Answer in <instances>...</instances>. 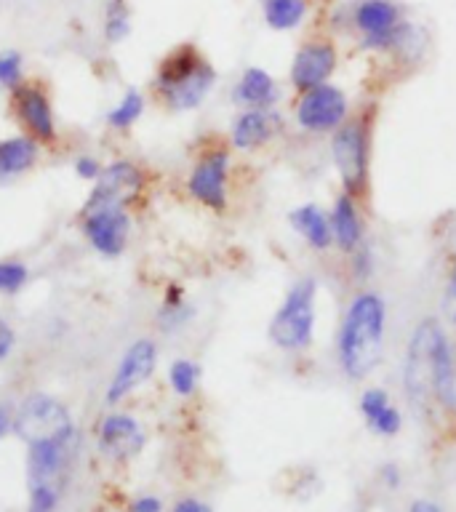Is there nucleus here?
<instances>
[{
	"label": "nucleus",
	"instance_id": "20",
	"mask_svg": "<svg viewBox=\"0 0 456 512\" xmlns=\"http://www.w3.org/2000/svg\"><path fill=\"white\" fill-rule=\"evenodd\" d=\"M288 222L299 235L304 238V243L312 248V251H328L334 246V235H331V222H328V214L315 203H302L296 206L291 214H288Z\"/></svg>",
	"mask_w": 456,
	"mask_h": 512
},
{
	"label": "nucleus",
	"instance_id": "32",
	"mask_svg": "<svg viewBox=\"0 0 456 512\" xmlns=\"http://www.w3.org/2000/svg\"><path fill=\"white\" fill-rule=\"evenodd\" d=\"M128 512H163V502L158 496H139L131 502V510Z\"/></svg>",
	"mask_w": 456,
	"mask_h": 512
},
{
	"label": "nucleus",
	"instance_id": "30",
	"mask_svg": "<svg viewBox=\"0 0 456 512\" xmlns=\"http://www.w3.org/2000/svg\"><path fill=\"white\" fill-rule=\"evenodd\" d=\"M72 168H75V176L83 179V182H96L99 174H102L104 163L99 158H94V155H78V160L72 163Z\"/></svg>",
	"mask_w": 456,
	"mask_h": 512
},
{
	"label": "nucleus",
	"instance_id": "24",
	"mask_svg": "<svg viewBox=\"0 0 456 512\" xmlns=\"http://www.w3.org/2000/svg\"><path fill=\"white\" fill-rule=\"evenodd\" d=\"M168 384L179 398H192L200 384V366L195 360L179 358L168 366Z\"/></svg>",
	"mask_w": 456,
	"mask_h": 512
},
{
	"label": "nucleus",
	"instance_id": "3",
	"mask_svg": "<svg viewBox=\"0 0 456 512\" xmlns=\"http://www.w3.org/2000/svg\"><path fill=\"white\" fill-rule=\"evenodd\" d=\"M448 342L451 339L435 318H424L408 336L403 387L414 408L427 411L435 406V374H438V360Z\"/></svg>",
	"mask_w": 456,
	"mask_h": 512
},
{
	"label": "nucleus",
	"instance_id": "8",
	"mask_svg": "<svg viewBox=\"0 0 456 512\" xmlns=\"http://www.w3.org/2000/svg\"><path fill=\"white\" fill-rule=\"evenodd\" d=\"M144 187H147V174H144V168L139 163H134V160H112L110 166L102 168V174L88 192L80 214L107 206L128 208L142 198Z\"/></svg>",
	"mask_w": 456,
	"mask_h": 512
},
{
	"label": "nucleus",
	"instance_id": "18",
	"mask_svg": "<svg viewBox=\"0 0 456 512\" xmlns=\"http://www.w3.org/2000/svg\"><path fill=\"white\" fill-rule=\"evenodd\" d=\"M328 222H331V235H334V246L342 251V254H355L360 246H363V219H360V208L355 203L352 195L342 192L336 198L331 214H328Z\"/></svg>",
	"mask_w": 456,
	"mask_h": 512
},
{
	"label": "nucleus",
	"instance_id": "31",
	"mask_svg": "<svg viewBox=\"0 0 456 512\" xmlns=\"http://www.w3.org/2000/svg\"><path fill=\"white\" fill-rule=\"evenodd\" d=\"M16 347V334L11 323L6 318H0V363H6L11 358V352Z\"/></svg>",
	"mask_w": 456,
	"mask_h": 512
},
{
	"label": "nucleus",
	"instance_id": "27",
	"mask_svg": "<svg viewBox=\"0 0 456 512\" xmlns=\"http://www.w3.org/2000/svg\"><path fill=\"white\" fill-rule=\"evenodd\" d=\"M24 80V59L19 51H3L0 54V86L14 91Z\"/></svg>",
	"mask_w": 456,
	"mask_h": 512
},
{
	"label": "nucleus",
	"instance_id": "25",
	"mask_svg": "<svg viewBox=\"0 0 456 512\" xmlns=\"http://www.w3.org/2000/svg\"><path fill=\"white\" fill-rule=\"evenodd\" d=\"M192 318V307L182 299V294L168 296L163 307L158 312V323L163 331H174V328H182L187 320Z\"/></svg>",
	"mask_w": 456,
	"mask_h": 512
},
{
	"label": "nucleus",
	"instance_id": "5",
	"mask_svg": "<svg viewBox=\"0 0 456 512\" xmlns=\"http://www.w3.org/2000/svg\"><path fill=\"white\" fill-rule=\"evenodd\" d=\"M331 158L342 176L344 192L358 198L368 187V166H371V139L366 120H344L331 136Z\"/></svg>",
	"mask_w": 456,
	"mask_h": 512
},
{
	"label": "nucleus",
	"instance_id": "21",
	"mask_svg": "<svg viewBox=\"0 0 456 512\" xmlns=\"http://www.w3.org/2000/svg\"><path fill=\"white\" fill-rule=\"evenodd\" d=\"M262 16L270 30L291 32L310 16V0H262Z\"/></svg>",
	"mask_w": 456,
	"mask_h": 512
},
{
	"label": "nucleus",
	"instance_id": "10",
	"mask_svg": "<svg viewBox=\"0 0 456 512\" xmlns=\"http://www.w3.org/2000/svg\"><path fill=\"white\" fill-rule=\"evenodd\" d=\"M294 118L307 134H334L336 128L350 118V102L342 88L334 83H323L299 94Z\"/></svg>",
	"mask_w": 456,
	"mask_h": 512
},
{
	"label": "nucleus",
	"instance_id": "12",
	"mask_svg": "<svg viewBox=\"0 0 456 512\" xmlns=\"http://www.w3.org/2000/svg\"><path fill=\"white\" fill-rule=\"evenodd\" d=\"M131 214L128 208L107 206L94 208L80 214V230L83 238L88 240V246L94 248L96 254L104 259H118L128 248V238H131Z\"/></svg>",
	"mask_w": 456,
	"mask_h": 512
},
{
	"label": "nucleus",
	"instance_id": "4",
	"mask_svg": "<svg viewBox=\"0 0 456 512\" xmlns=\"http://www.w3.org/2000/svg\"><path fill=\"white\" fill-rule=\"evenodd\" d=\"M315 299L318 280L302 278L288 288L286 299L272 315L270 342L283 352H304L315 336Z\"/></svg>",
	"mask_w": 456,
	"mask_h": 512
},
{
	"label": "nucleus",
	"instance_id": "19",
	"mask_svg": "<svg viewBox=\"0 0 456 512\" xmlns=\"http://www.w3.org/2000/svg\"><path fill=\"white\" fill-rule=\"evenodd\" d=\"M43 155V144H38L32 136L19 134L0 139V184H8L19 176L30 174L38 166Z\"/></svg>",
	"mask_w": 456,
	"mask_h": 512
},
{
	"label": "nucleus",
	"instance_id": "28",
	"mask_svg": "<svg viewBox=\"0 0 456 512\" xmlns=\"http://www.w3.org/2000/svg\"><path fill=\"white\" fill-rule=\"evenodd\" d=\"M400 427H403V416L395 406H384L379 414L368 422V430L376 432V435H382V438H392V435H398Z\"/></svg>",
	"mask_w": 456,
	"mask_h": 512
},
{
	"label": "nucleus",
	"instance_id": "13",
	"mask_svg": "<svg viewBox=\"0 0 456 512\" xmlns=\"http://www.w3.org/2000/svg\"><path fill=\"white\" fill-rule=\"evenodd\" d=\"M155 366H158V344L152 339H136L120 358L110 387L104 392V403L107 406L123 403L139 384H144L155 374Z\"/></svg>",
	"mask_w": 456,
	"mask_h": 512
},
{
	"label": "nucleus",
	"instance_id": "35",
	"mask_svg": "<svg viewBox=\"0 0 456 512\" xmlns=\"http://www.w3.org/2000/svg\"><path fill=\"white\" fill-rule=\"evenodd\" d=\"M14 430V411L11 406H0V438H6Z\"/></svg>",
	"mask_w": 456,
	"mask_h": 512
},
{
	"label": "nucleus",
	"instance_id": "2",
	"mask_svg": "<svg viewBox=\"0 0 456 512\" xmlns=\"http://www.w3.org/2000/svg\"><path fill=\"white\" fill-rule=\"evenodd\" d=\"M216 86L214 64L195 43H179L158 62L152 96L168 112H190L206 102Z\"/></svg>",
	"mask_w": 456,
	"mask_h": 512
},
{
	"label": "nucleus",
	"instance_id": "7",
	"mask_svg": "<svg viewBox=\"0 0 456 512\" xmlns=\"http://www.w3.org/2000/svg\"><path fill=\"white\" fill-rule=\"evenodd\" d=\"M230 166L232 155L227 147H206L198 152L187 176V192L200 206L224 211L230 203Z\"/></svg>",
	"mask_w": 456,
	"mask_h": 512
},
{
	"label": "nucleus",
	"instance_id": "9",
	"mask_svg": "<svg viewBox=\"0 0 456 512\" xmlns=\"http://www.w3.org/2000/svg\"><path fill=\"white\" fill-rule=\"evenodd\" d=\"M11 112H14L16 123L22 126L27 136L35 142L48 147L56 144L59 139V128H56V115L48 99V91L38 80H22L19 86L11 91Z\"/></svg>",
	"mask_w": 456,
	"mask_h": 512
},
{
	"label": "nucleus",
	"instance_id": "26",
	"mask_svg": "<svg viewBox=\"0 0 456 512\" xmlns=\"http://www.w3.org/2000/svg\"><path fill=\"white\" fill-rule=\"evenodd\" d=\"M27 280H30L27 264L16 259L0 262V294H19L27 286Z\"/></svg>",
	"mask_w": 456,
	"mask_h": 512
},
{
	"label": "nucleus",
	"instance_id": "15",
	"mask_svg": "<svg viewBox=\"0 0 456 512\" xmlns=\"http://www.w3.org/2000/svg\"><path fill=\"white\" fill-rule=\"evenodd\" d=\"M280 134V115L275 110H243L232 120L230 144L238 152L262 150Z\"/></svg>",
	"mask_w": 456,
	"mask_h": 512
},
{
	"label": "nucleus",
	"instance_id": "36",
	"mask_svg": "<svg viewBox=\"0 0 456 512\" xmlns=\"http://www.w3.org/2000/svg\"><path fill=\"white\" fill-rule=\"evenodd\" d=\"M408 512H443V510H440L435 502H430V499H416Z\"/></svg>",
	"mask_w": 456,
	"mask_h": 512
},
{
	"label": "nucleus",
	"instance_id": "14",
	"mask_svg": "<svg viewBox=\"0 0 456 512\" xmlns=\"http://www.w3.org/2000/svg\"><path fill=\"white\" fill-rule=\"evenodd\" d=\"M147 443L142 424L128 414H107L99 424V451L104 459L126 462L136 456Z\"/></svg>",
	"mask_w": 456,
	"mask_h": 512
},
{
	"label": "nucleus",
	"instance_id": "6",
	"mask_svg": "<svg viewBox=\"0 0 456 512\" xmlns=\"http://www.w3.org/2000/svg\"><path fill=\"white\" fill-rule=\"evenodd\" d=\"M19 438L32 446L40 440H54L62 435H72V416L62 400H56L48 392H32L19 403L14 411V430Z\"/></svg>",
	"mask_w": 456,
	"mask_h": 512
},
{
	"label": "nucleus",
	"instance_id": "37",
	"mask_svg": "<svg viewBox=\"0 0 456 512\" xmlns=\"http://www.w3.org/2000/svg\"><path fill=\"white\" fill-rule=\"evenodd\" d=\"M384 480H387V486L390 488H395L400 483V475H398V467H392V464H387V467H384Z\"/></svg>",
	"mask_w": 456,
	"mask_h": 512
},
{
	"label": "nucleus",
	"instance_id": "17",
	"mask_svg": "<svg viewBox=\"0 0 456 512\" xmlns=\"http://www.w3.org/2000/svg\"><path fill=\"white\" fill-rule=\"evenodd\" d=\"M278 99V83L262 67H246L232 88V102L240 104L243 110H270Z\"/></svg>",
	"mask_w": 456,
	"mask_h": 512
},
{
	"label": "nucleus",
	"instance_id": "11",
	"mask_svg": "<svg viewBox=\"0 0 456 512\" xmlns=\"http://www.w3.org/2000/svg\"><path fill=\"white\" fill-rule=\"evenodd\" d=\"M339 64V48L331 35H312L296 48L294 62H291V86L296 94H304L315 86H323L331 80Z\"/></svg>",
	"mask_w": 456,
	"mask_h": 512
},
{
	"label": "nucleus",
	"instance_id": "33",
	"mask_svg": "<svg viewBox=\"0 0 456 512\" xmlns=\"http://www.w3.org/2000/svg\"><path fill=\"white\" fill-rule=\"evenodd\" d=\"M448 315L454 320L456 326V259H454V270H451V280H448V299H446Z\"/></svg>",
	"mask_w": 456,
	"mask_h": 512
},
{
	"label": "nucleus",
	"instance_id": "34",
	"mask_svg": "<svg viewBox=\"0 0 456 512\" xmlns=\"http://www.w3.org/2000/svg\"><path fill=\"white\" fill-rule=\"evenodd\" d=\"M174 512H214L208 504H203L200 499H182V502H176Z\"/></svg>",
	"mask_w": 456,
	"mask_h": 512
},
{
	"label": "nucleus",
	"instance_id": "1",
	"mask_svg": "<svg viewBox=\"0 0 456 512\" xmlns=\"http://www.w3.org/2000/svg\"><path fill=\"white\" fill-rule=\"evenodd\" d=\"M387 336V302L376 291H360L344 310L336 355L344 376L352 382L366 379L384 355Z\"/></svg>",
	"mask_w": 456,
	"mask_h": 512
},
{
	"label": "nucleus",
	"instance_id": "23",
	"mask_svg": "<svg viewBox=\"0 0 456 512\" xmlns=\"http://www.w3.org/2000/svg\"><path fill=\"white\" fill-rule=\"evenodd\" d=\"M131 35V6L128 0H107L104 8V40L120 43Z\"/></svg>",
	"mask_w": 456,
	"mask_h": 512
},
{
	"label": "nucleus",
	"instance_id": "16",
	"mask_svg": "<svg viewBox=\"0 0 456 512\" xmlns=\"http://www.w3.org/2000/svg\"><path fill=\"white\" fill-rule=\"evenodd\" d=\"M72 440H75V432L72 435H62V438L32 443L30 454H27V478H30V486H35V483H56V478L62 475L64 464L70 459Z\"/></svg>",
	"mask_w": 456,
	"mask_h": 512
},
{
	"label": "nucleus",
	"instance_id": "29",
	"mask_svg": "<svg viewBox=\"0 0 456 512\" xmlns=\"http://www.w3.org/2000/svg\"><path fill=\"white\" fill-rule=\"evenodd\" d=\"M59 504L56 483H35L30 486V512H54Z\"/></svg>",
	"mask_w": 456,
	"mask_h": 512
},
{
	"label": "nucleus",
	"instance_id": "22",
	"mask_svg": "<svg viewBox=\"0 0 456 512\" xmlns=\"http://www.w3.org/2000/svg\"><path fill=\"white\" fill-rule=\"evenodd\" d=\"M144 107H147V99H144L142 91L128 88L126 94H123V99L107 112V126H110L112 131H128L136 120L142 118Z\"/></svg>",
	"mask_w": 456,
	"mask_h": 512
}]
</instances>
